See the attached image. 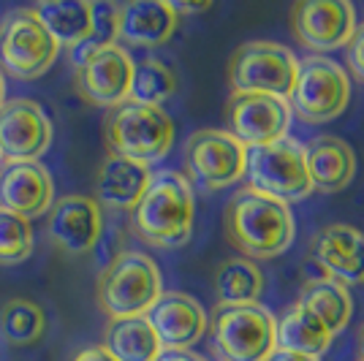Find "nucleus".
Wrapping results in <instances>:
<instances>
[{"label":"nucleus","mask_w":364,"mask_h":361,"mask_svg":"<svg viewBox=\"0 0 364 361\" xmlns=\"http://www.w3.org/2000/svg\"><path fill=\"white\" fill-rule=\"evenodd\" d=\"M356 347H359V361H364V323L356 331Z\"/></svg>","instance_id":"nucleus-36"},{"label":"nucleus","mask_w":364,"mask_h":361,"mask_svg":"<svg viewBox=\"0 0 364 361\" xmlns=\"http://www.w3.org/2000/svg\"><path fill=\"white\" fill-rule=\"evenodd\" d=\"M46 237L58 250L68 256L92 253L104 237L101 204L92 196H82V193L60 196L46 212Z\"/></svg>","instance_id":"nucleus-14"},{"label":"nucleus","mask_w":364,"mask_h":361,"mask_svg":"<svg viewBox=\"0 0 364 361\" xmlns=\"http://www.w3.org/2000/svg\"><path fill=\"white\" fill-rule=\"evenodd\" d=\"M104 347L117 361H158L164 353L158 334L144 316L109 320L104 331Z\"/></svg>","instance_id":"nucleus-24"},{"label":"nucleus","mask_w":364,"mask_h":361,"mask_svg":"<svg viewBox=\"0 0 364 361\" xmlns=\"http://www.w3.org/2000/svg\"><path fill=\"white\" fill-rule=\"evenodd\" d=\"M71 361H117V359H114L104 345H87V347H82Z\"/></svg>","instance_id":"nucleus-32"},{"label":"nucleus","mask_w":364,"mask_h":361,"mask_svg":"<svg viewBox=\"0 0 364 361\" xmlns=\"http://www.w3.org/2000/svg\"><path fill=\"white\" fill-rule=\"evenodd\" d=\"M158 361H207V359L193 353V350H164Z\"/></svg>","instance_id":"nucleus-33"},{"label":"nucleus","mask_w":364,"mask_h":361,"mask_svg":"<svg viewBox=\"0 0 364 361\" xmlns=\"http://www.w3.org/2000/svg\"><path fill=\"white\" fill-rule=\"evenodd\" d=\"M207 331L218 361H269L277 350V318L264 304H218Z\"/></svg>","instance_id":"nucleus-4"},{"label":"nucleus","mask_w":364,"mask_h":361,"mask_svg":"<svg viewBox=\"0 0 364 361\" xmlns=\"http://www.w3.org/2000/svg\"><path fill=\"white\" fill-rule=\"evenodd\" d=\"M264 293V271L247 258H228L215 269L218 304H258Z\"/></svg>","instance_id":"nucleus-26"},{"label":"nucleus","mask_w":364,"mask_h":361,"mask_svg":"<svg viewBox=\"0 0 364 361\" xmlns=\"http://www.w3.org/2000/svg\"><path fill=\"white\" fill-rule=\"evenodd\" d=\"M289 25L296 44L323 55L348 44L356 31V11L348 0H299L291 6Z\"/></svg>","instance_id":"nucleus-11"},{"label":"nucleus","mask_w":364,"mask_h":361,"mask_svg":"<svg viewBox=\"0 0 364 361\" xmlns=\"http://www.w3.org/2000/svg\"><path fill=\"white\" fill-rule=\"evenodd\" d=\"M55 204V182L38 161L3 163L0 168V210L25 220L44 217Z\"/></svg>","instance_id":"nucleus-17"},{"label":"nucleus","mask_w":364,"mask_h":361,"mask_svg":"<svg viewBox=\"0 0 364 361\" xmlns=\"http://www.w3.org/2000/svg\"><path fill=\"white\" fill-rule=\"evenodd\" d=\"M304 158L313 190L321 193L346 190L356 174V152L340 136H316L304 144Z\"/></svg>","instance_id":"nucleus-21"},{"label":"nucleus","mask_w":364,"mask_h":361,"mask_svg":"<svg viewBox=\"0 0 364 361\" xmlns=\"http://www.w3.org/2000/svg\"><path fill=\"white\" fill-rule=\"evenodd\" d=\"M223 231L231 247L247 261H269L283 256L294 244L296 220L289 204L242 188L228 198L223 212Z\"/></svg>","instance_id":"nucleus-1"},{"label":"nucleus","mask_w":364,"mask_h":361,"mask_svg":"<svg viewBox=\"0 0 364 361\" xmlns=\"http://www.w3.org/2000/svg\"><path fill=\"white\" fill-rule=\"evenodd\" d=\"M6 104V79H3V71H0V106Z\"/></svg>","instance_id":"nucleus-37"},{"label":"nucleus","mask_w":364,"mask_h":361,"mask_svg":"<svg viewBox=\"0 0 364 361\" xmlns=\"http://www.w3.org/2000/svg\"><path fill=\"white\" fill-rule=\"evenodd\" d=\"M144 318L150 320L164 350H191L210 326L201 301L182 291L161 293V299L152 304Z\"/></svg>","instance_id":"nucleus-16"},{"label":"nucleus","mask_w":364,"mask_h":361,"mask_svg":"<svg viewBox=\"0 0 364 361\" xmlns=\"http://www.w3.org/2000/svg\"><path fill=\"white\" fill-rule=\"evenodd\" d=\"M52 144V120L44 106L14 98L0 106V158L6 163L38 161Z\"/></svg>","instance_id":"nucleus-15"},{"label":"nucleus","mask_w":364,"mask_h":361,"mask_svg":"<svg viewBox=\"0 0 364 361\" xmlns=\"http://www.w3.org/2000/svg\"><path fill=\"white\" fill-rule=\"evenodd\" d=\"M299 58L277 41H247L228 60V87L237 95H274L289 101Z\"/></svg>","instance_id":"nucleus-6"},{"label":"nucleus","mask_w":364,"mask_h":361,"mask_svg":"<svg viewBox=\"0 0 364 361\" xmlns=\"http://www.w3.org/2000/svg\"><path fill=\"white\" fill-rule=\"evenodd\" d=\"M177 92V74L161 58H144L134 65L131 98L134 104L164 106Z\"/></svg>","instance_id":"nucleus-28"},{"label":"nucleus","mask_w":364,"mask_h":361,"mask_svg":"<svg viewBox=\"0 0 364 361\" xmlns=\"http://www.w3.org/2000/svg\"><path fill=\"white\" fill-rule=\"evenodd\" d=\"M346 65L350 68V74L356 76V82L364 85V22L356 25L350 41L346 44Z\"/></svg>","instance_id":"nucleus-31"},{"label":"nucleus","mask_w":364,"mask_h":361,"mask_svg":"<svg viewBox=\"0 0 364 361\" xmlns=\"http://www.w3.org/2000/svg\"><path fill=\"white\" fill-rule=\"evenodd\" d=\"M350 76L343 65L323 58L310 55L299 60L296 82L289 95L291 112L307 125H321L340 117L350 104Z\"/></svg>","instance_id":"nucleus-7"},{"label":"nucleus","mask_w":364,"mask_h":361,"mask_svg":"<svg viewBox=\"0 0 364 361\" xmlns=\"http://www.w3.org/2000/svg\"><path fill=\"white\" fill-rule=\"evenodd\" d=\"M171 9L177 11V16L198 14V11H207V9H210V3H171Z\"/></svg>","instance_id":"nucleus-34"},{"label":"nucleus","mask_w":364,"mask_h":361,"mask_svg":"<svg viewBox=\"0 0 364 361\" xmlns=\"http://www.w3.org/2000/svg\"><path fill=\"white\" fill-rule=\"evenodd\" d=\"M313 258L340 286H364V231L348 223L323 226L310 242Z\"/></svg>","instance_id":"nucleus-18"},{"label":"nucleus","mask_w":364,"mask_h":361,"mask_svg":"<svg viewBox=\"0 0 364 361\" xmlns=\"http://www.w3.org/2000/svg\"><path fill=\"white\" fill-rule=\"evenodd\" d=\"M161 293L164 277L158 264L139 250H122L109 258L95 283V299L109 320L147 316L152 304L161 299Z\"/></svg>","instance_id":"nucleus-3"},{"label":"nucleus","mask_w":364,"mask_h":361,"mask_svg":"<svg viewBox=\"0 0 364 361\" xmlns=\"http://www.w3.org/2000/svg\"><path fill=\"white\" fill-rule=\"evenodd\" d=\"M60 58V46L49 36L33 9H14L0 22V68L19 82L44 76Z\"/></svg>","instance_id":"nucleus-10"},{"label":"nucleus","mask_w":364,"mask_h":361,"mask_svg":"<svg viewBox=\"0 0 364 361\" xmlns=\"http://www.w3.org/2000/svg\"><path fill=\"white\" fill-rule=\"evenodd\" d=\"M0 334L11 345H36L46 334V313L33 299H9L0 307Z\"/></svg>","instance_id":"nucleus-27"},{"label":"nucleus","mask_w":364,"mask_h":361,"mask_svg":"<svg viewBox=\"0 0 364 361\" xmlns=\"http://www.w3.org/2000/svg\"><path fill=\"white\" fill-rule=\"evenodd\" d=\"M180 28V16L166 0H131L122 3L117 16V41L139 49L164 46Z\"/></svg>","instance_id":"nucleus-19"},{"label":"nucleus","mask_w":364,"mask_h":361,"mask_svg":"<svg viewBox=\"0 0 364 361\" xmlns=\"http://www.w3.org/2000/svg\"><path fill=\"white\" fill-rule=\"evenodd\" d=\"M193 217L196 201L191 182L180 171L164 168L152 171L144 196L131 212V231L152 247L171 250L188 244L193 234Z\"/></svg>","instance_id":"nucleus-2"},{"label":"nucleus","mask_w":364,"mask_h":361,"mask_svg":"<svg viewBox=\"0 0 364 361\" xmlns=\"http://www.w3.org/2000/svg\"><path fill=\"white\" fill-rule=\"evenodd\" d=\"M117 16H120V6L117 3H92V33L90 41L98 49L117 44Z\"/></svg>","instance_id":"nucleus-30"},{"label":"nucleus","mask_w":364,"mask_h":361,"mask_svg":"<svg viewBox=\"0 0 364 361\" xmlns=\"http://www.w3.org/2000/svg\"><path fill=\"white\" fill-rule=\"evenodd\" d=\"M109 155L152 166L164 161L174 147V120L161 106L125 101L109 112L104 122Z\"/></svg>","instance_id":"nucleus-5"},{"label":"nucleus","mask_w":364,"mask_h":361,"mask_svg":"<svg viewBox=\"0 0 364 361\" xmlns=\"http://www.w3.org/2000/svg\"><path fill=\"white\" fill-rule=\"evenodd\" d=\"M247 188H253L264 196H272L283 204L302 201L313 193V182L307 174L304 144L296 139H280L267 147L247 150Z\"/></svg>","instance_id":"nucleus-8"},{"label":"nucleus","mask_w":364,"mask_h":361,"mask_svg":"<svg viewBox=\"0 0 364 361\" xmlns=\"http://www.w3.org/2000/svg\"><path fill=\"white\" fill-rule=\"evenodd\" d=\"M332 331L299 301L289 307L277 320V350L302 353V356H321L332 345Z\"/></svg>","instance_id":"nucleus-23"},{"label":"nucleus","mask_w":364,"mask_h":361,"mask_svg":"<svg viewBox=\"0 0 364 361\" xmlns=\"http://www.w3.org/2000/svg\"><path fill=\"white\" fill-rule=\"evenodd\" d=\"M182 161L191 188L196 185L204 193H218L245 177L247 150L228 131L204 128L188 136Z\"/></svg>","instance_id":"nucleus-9"},{"label":"nucleus","mask_w":364,"mask_h":361,"mask_svg":"<svg viewBox=\"0 0 364 361\" xmlns=\"http://www.w3.org/2000/svg\"><path fill=\"white\" fill-rule=\"evenodd\" d=\"M269 361H321L318 356H302V353H286V350H274Z\"/></svg>","instance_id":"nucleus-35"},{"label":"nucleus","mask_w":364,"mask_h":361,"mask_svg":"<svg viewBox=\"0 0 364 361\" xmlns=\"http://www.w3.org/2000/svg\"><path fill=\"white\" fill-rule=\"evenodd\" d=\"M291 106L274 95H237L226 104V131L245 150L267 147L289 136Z\"/></svg>","instance_id":"nucleus-12"},{"label":"nucleus","mask_w":364,"mask_h":361,"mask_svg":"<svg viewBox=\"0 0 364 361\" xmlns=\"http://www.w3.org/2000/svg\"><path fill=\"white\" fill-rule=\"evenodd\" d=\"M299 304L307 307L332 334H340L350 323V316H353L350 291L346 286L329 280V277L307 280L302 293H299Z\"/></svg>","instance_id":"nucleus-25"},{"label":"nucleus","mask_w":364,"mask_h":361,"mask_svg":"<svg viewBox=\"0 0 364 361\" xmlns=\"http://www.w3.org/2000/svg\"><path fill=\"white\" fill-rule=\"evenodd\" d=\"M33 11L44 22L49 36L58 41V46H65L68 52L87 41L92 33V3L90 0H46L36 3Z\"/></svg>","instance_id":"nucleus-22"},{"label":"nucleus","mask_w":364,"mask_h":361,"mask_svg":"<svg viewBox=\"0 0 364 361\" xmlns=\"http://www.w3.org/2000/svg\"><path fill=\"white\" fill-rule=\"evenodd\" d=\"M134 58L120 44L104 46L74 68V82L79 95L92 106L101 109H117L131 98V82H134Z\"/></svg>","instance_id":"nucleus-13"},{"label":"nucleus","mask_w":364,"mask_h":361,"mask_svg":"<svg viewBox=\"0 0 364 361\" xmlns=\"http://www.w3.org/2000/svg\"><path fill=\"white\" fill-rule=\"evenodd\" d=\"M33 253V226L31 220L0 210V264L11 266L28 261Z\"/></svg>","instance_id":"nucleus-29"},{"label":"nucleus","mask_w":364,"mask_h":361,"mask_svg":"<svg viewBox=\"0 0 364 361\" xmlns=\"http://www.w3.org/2000/svg\"><path fill=\"white\" fill-rule=\"evenodd\" d=\"M152 180V168L120 155H107L95 174V201L101 210L134 212Z\"/></svg>","instance_id":"nucleus-20"}]
</instances>
